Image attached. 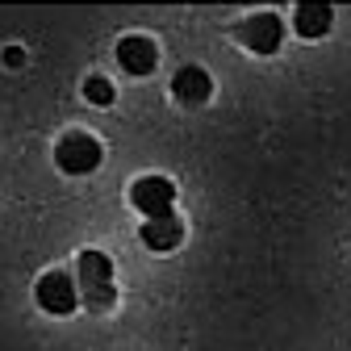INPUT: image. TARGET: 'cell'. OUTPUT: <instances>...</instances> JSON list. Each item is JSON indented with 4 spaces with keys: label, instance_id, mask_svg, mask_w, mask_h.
Listing matches in <instances>:
<instances>
[{
    "label": "cell",
    "instance_id": "1",
    "mask_svg": "<svg viewBox=\"0 0 351 351\" xmlns=\"http://www.w3.org/2000/svg\"><path fill=\"white\" fill-rule=\"evenodd\" d=\"M75 276H80V301L88 310H113L117 289H113V259L105 251H80L75 259Z\"/></svg>",
    "mask_w": 351,
    "mask_h": 351
},
{
    "label": "cell",
    "instance_id": "2",
    "mask_svg": "<svg viewBox=\"0 0 351 351\" xmlns=\"http://www.w3.org/2000/svg\"><path fill=\"white\" fill-rule=\"evenodd\" d=\"M55 163L67 176H88V171L101 167V143L93 134H84V130H71V134H63L59 147H55Z\"/></svg>",
    "mask_w": 351,
    "mask_h": 351
},
{
    "label": "cell",
    "instance_id": "3",
    "mask_svg": "<svg viewBox=\"0 0 351 351\" xmlns=\"http://www.w3.org/2000/svg\"><path fill=\"white\" fill-rule=\"evenodd\" d=\"M130 205L143 217H167L176 205V184L167 176H143V180L130 184Z\"/></svg>",
    "mask_w": 351,
    "mask_h": 351
},
{
    "label": "cell",
    "instance_id": "4",
    "mask_svg": "<svg viewBox=\"0 0 351 351\" xmlns=\"http://www.w3.org/2000/svg\"><path fill=\"white\" fill-rule=\"evenodd\" d=\"M34 297H38V305L47 314H55V318H67V314H75V305H80V293H75V280L67 276V272H47V276H38V285H34Z\"/></svg>",
    "mask_w": 351,
    "mask_h": 351
},
{
    "label": "cell",
    "instance_id": "5",
    "mask_svg": "<svg viewBox=\"0 0 351 351\" xmlns=\"http://www.w3.org/2000/svg\"><path fill=\"white\" fill-rule=\"evenodd\" d=\"M280 38H285V25H280L276 13H255V17H247L239 25V42H243V47H251L255 55L280 51Z\"/></svg>",
    "mask_w": 351,
    "mask_h": 351
},
{
    "label": "cell",
    "instance_id": "6",
    "mask_svg": "<svg viewBox=\"0 0 351 351\" xmlns=\"http://www.w3.org/2000/svg\"><path fill=\"white\" fill-rule=\"evenodd\" d=\"M171 97L184 101V105H205V101L213 97V80H209V71L197 67V63L180 67V71L171 75Z\"/></svg>",
    "mask_w": 351,
    "mask_h": 351
},
{
    "label": "cell",
    "instance_id": "7",
    "mask_svg": "<svg viewBox=\"0 0 351 351\" xmlns=\"http://www.w3.org/2000/svg\"><path fill=\"white\" fill-rule=\"evenodd\" d=\"M138 239H143V247H151V251H176L184 243V222L176 213H167V217H147L143 222V230H138Z\"/></svg>",
    "mask_w": 351,
    "mask_h": 351
},
{
    "label": "cell",
    "instance_id": "8",
    "mask_svg": "<svg viewBox=\"0 0 351 351\" xmlns=\"http://www.w3.org/2000/svg\"><path fill=\"white\" fill-rule=\"evenodd\" d=\"M117 63L130 75H151L155 63H159V51H155L151 38H121L117 42Z\"/></svg>",
    "mask_w": 351,
    "mask_h": 351
},
{
    "label": "cell",
    "instance_id": "9",
    "mask_svg": "<svg viewBox=\"0 0 351 351\" xmlns=\"http://www.w3.org/2000/svg\"><path fill=\"white\" fill-rule=\"evenodd\" d=\"M335 21V9L326 5V0H301L297 13H293V25L301 38H322Z\"/></svg>",
    "mask_w": 351,
    "mask_h": 351
},
{
    "label": "cell",
    "instance_id": "10",
    "mask_svg": "<svg viewBox=\"0 0 351 351\" xmlns=\"http://www.w3.org/2000/svg\"><path fill=\"white\" fill-rule=\"evenodd\" d=\"M84 97L105 109V105H113V84L105 75H93V80H84Z\"/></svg>",
    "mask_w": 351,
    "mask_h": 351
},
{
    "label": "cell",
    "instance_id": "11",
    "mask_svg": "<svg viewBox=\"0 0 351 351\" xmlns=\"http://www.w3.org/2000/svg\"><path fill=\"white\" fill-rule=\"evenodd\" d=\"M21 63H25V51L21 47H9L5 51V67H21Z\"/></svg>",
    "mask_w": 351,
    "mask_h": 351
}]
</instances>
